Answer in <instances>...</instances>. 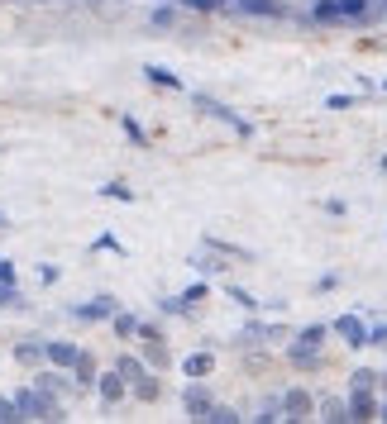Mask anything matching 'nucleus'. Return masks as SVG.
<instances>
[{"mask_svg": "<svg viewBox=\"0 0 387 424\" xmlns=\"http://www.w3.org/2000/svg\"><path fill=\"white\" fill-rule=\"evenodd\" d=\"M15 406H19V420H24V415H29V420H48V415H53V401H48V396H38V391H19Z\"/></svg>", "mask_w": 387, "mask_h": 424, "instance_id": "1", "label": "nucleus"}, {"mask_svg": "<svg viewBox=\"0 0 387 424\" xmlns=\"http://www.w3.org/2000/svg\"><path fill=\"white\" fill-rule=\"evenodd\" d=\"M335 334H339L349 348H363V344H368V329H363V319H358V314H344V319H335Z\"/></svg>", "mask_w": 387, "mask_h": 424, "instance_id": "2", "label": "nucleus"}, {"mask_svg": "<svg viewBox=\"0 0 387 424\" xmlns=\"http://www.w3.org/2000/svg\"><path fill=\"white\" fill-rule=\"evenodd\" d=\"M196 105H201V110H206V115H220V120H229V124L239 129V134H254V129L244 124L239 115H234V110H225V105H215V100H210V95H196Z\"/></svg>", "mask_w": 387, "mask_h": 424, "instance_id": "3", "label": "nucleus"}, {"mask_svg": "<svg viewBox=\"0 0 387 424\" xmlns=\"http://www.w3.org/2000/svg\"><path fill=\"white\" fill-rule=\"evenodd\" d=\"M110 314H115V300H110V296H100V300H91V305H81L77 319H110Z\"/></svg>", "mask_w": 387, "mask_h": 424, "instance_id": "4", "label": "nucleus"}, {"mask_svg": "<svg viewBox=\"0 0 387 424\" xmlns=\"http://www.w3.org/2000/svg\"><path fill=\"white\" fill-rule=\"evenodd\" d=\"M349 420H373V396H368V386H354V406H349Z\"/></svg>", "mask_w": 387, "mask_h": 424, "instance_id": "5", "label": "nucleus"}, {"mask_svg": "<svg viewBox=\"0 0 387 424\" xmlns=\"http://www.w3.org/2000/svg\"><path fill=\"white\" fill-rule=\"evenodd\" d=\"M120 396H125V377H120V372L100 377V401H120Z\"/></svg>", "mask_w": 387, "mask_h": 424, "instance_id": "6", "label": "nucleus"}, {"mask_svg": "<svg viewBox=\"0 0 387 424\" xmlns=\"http://www.w3.org/2000/svg\"><path fill=\"white\" fill-rule=\"evenodd\" d=\"M43 353H48L58 367H72V362H77V348H72V344H48Z\"/></svg>", "mask_w": 387, "mask_h": 424, "instance_id": "7", "label": "nucleus"}, {"mask_svg": "<svg viewBox=\"0 0 387 424\" xmlns=\"http://www.w3.org/2000/svg\"><path fill=\"white\" fill-rule=\"evenodd\" d=\"M144 72H148V81H153V86H172V91L182 86L177 72H167V67H144Z\"/></svg>", "mask_w": 387, "mask_h": 424, "instance_id": "8", "label": "nucleus"}, {"mask_svg": "<svg viewBox=\"0 0 387 424\" xmlns=\"http://www.w3.org/2000/svg\"><path fill=\"white\" fill-rule=\"evenodd\" d=\"M182 372H187V377H206V372H210V358H206V353H196V358L182 362Z\"/></svg>", "mask_w": 387, "mask_h": 424, "instance_id": "9", "label": "nucleus"}, {"mask_svg": "<svg viewBox=\"0 0 387 424\" xmlns=\"http://www.w3.org/2000/svg\"><path fill=\"white\" fill-rule=\"evenodd\" d=\"M0 305H10V310H24V296L15 291V282H0Z\"/></svg>", "mask_w": 387, "mask_h": 424, "instance_id": "10", "label": "nucleus"}, {"mask_svg": "<svg viewBox=\"0 0 387 424\" xmlns=\"http://www.w3.org/2000/svg\"><path fill=\"white\" fill-rule=\"evenodd\" d=\"M201 420H215V424H234L239 415H234V410H225V406H210L206 415H201Z\"/></svg>", "mask_w": 387, "mask_h": 424, "instance_id": "11", "label": "nucleus"}, {"mask_svg": "<svg viewBox=\"0 0 387 424\" xmlns=\"http://www.w3.org/2000/svg\"><path fill=\"white\" fill-rule=\"evenodd\" d=\"M100 196H110V201H134V191L125 181H110V186H100Z\"/></svg>", "mask_w": 387, "mask_h": 424, "instance_id": "12", "label": "nucleus"}, {"mask_svg": "<svg viewBox=\"0 0 387 424\" xmlns=\"http://www.w3.org/2000/svg\"><path fill=\"white\" fill-rule=\"evenodd\" d=\"M134 329H139V319H134V314H115V334H120V339H129Z\"/></svg>", "mask_w": 387, "mask_h": 424, "instance_id": "13", "label": "nucleus"}, {"mask_svg": "<svg viewBox=\"0 0 387 424\" xmlns=\"http://www.w3.org/2000/svg\"><path fill=\"white\" fill-rule=\"evenodd\" d=\"M120 377H125V381H139V377H144V367H139L134 358H125V362H120Z\"/></svg>", "mask_w": 387, "mask_h": 424, "instance_id": "14", "label": "nucleus"}, {"mask_svg": "<svg viewBox=\"0 0 387 424\" xmlns=\"http://www.w3.org/2000/svg\"><path fill=\"white\" fill-rule=\"evenodd\" d=\"M72 367H77V377H81V381H91V377H96V362H91V358H81V353H77V362H72Z\"/></svg>", "mask_w": 387, "mask_h": 424, "instance_id": "15", "label": "nucleus"}, {"mask_svg": "<svg viewBox=\"0 0 387 424\" xmlns=\"http://www.w3.org/2000/svg\"><path fill=\"white\" fill-rule=\"evenodd\" d=\"M363 10H368V0H339V15H363Z\"/></svg>", "mask_w": 387, "mask_h": 424, "instance_id": "16", "label": "nucleus"}, {"mask_svg": "<svg viewBox=\"0 0 387 424\" xmlns=\"http://www.w3.org/2000/svg\"><path fill=\"white\" fill-rule=\"evenodd\" d=\"M43 358V348L38 344H19V362H38Z\"/></svg>", "mask_w": 387, "mask_h": 424, "instance_id": "17", "label": "nucleus"}, {"mask_svg": "<svg viewBox=\"0 0 387 424\" xmlns=\"http://www.w3.org/2000/svg\"><path fill=\"white\" fill-rule=\"evenodd\" d=\"M316 15H321V19H339V5H335V0H321V5H316Z\"/></svg>", "mask_w": 387, "mask_h": 424, "instance_id": "18", "label": "nucleus"}, {"mask_svg": "<svg viewBox=\"0 0 387 424\" xmlns=\"http://www.w3.org/2000/svg\"><path fill=\"white\" fill-rule=\"evenodd\" d=\"M229 300H234V305H244V310H254V305H258V300L249 296V291H229Z\"/></svg>", "mask_w": 387, "mask_h": 424, "instance_id": "19", "label": "nucleus"}, {"mask_svg": "<svg viewBox=\"0 0 387 424\" xmlns=\"http://www.w3.org/2000/svg\"><path fill=\"white\" fill-rule=\"evenodd\" d=\"M125 134H129V139H134V143H139V148H144V143H148V139H144V129L134 124V120H125Z\"/></svg>", "mask_w": 387, "mask_h": 424, "instance_id": "20", "label": "nucleus"}, {"mask_svg": "<svg viewBox=\"0 0 387 424\" xmlns=\"http://www.w3.org/2000/svg\"><path fill=\"white\" fill-rule=\"evenodd\" d=\"M325 420H349V410H344V406H335V401H330V406H325Z\"/></svg>", "mask_w": 387, "mask_h": 424, "instance_id": "21", "label": "nucleus"}, {"mask_svg": "<svg viewBox=\"0 0 387 424\" xmlns=\"http://www.w3.org/2000/svg\"><path fill=\"white\" fill-rule=\"evenodd\" d=\"M0 420H19V406H15V401H0Z\"/></svg>", "mask_w": 387, "mask_h": 424, "instance_id": "22", "label": "nucleus"}, {"mask_svg": "<svg viewBox=\"0 0 387 424\" xmlns=\"http://www.w3.org/2000/svg\"><path fill=\"white\" fill-rule=\"evenodd\" d=\"M0 282H15V263L10 258H0Z\"/></svg>", "mask_w": 387, "mask_h": 424, "instance_id": "23", "label": "nucleus"}, {"mask_svg": "<svg viewBox=\"0 0 387 424\" xmlns=\"http://www.w3.org/2000/svg\"><path fill=\"white\" fill-rule=\"evenodd\" d=\"M368 344H387V324H378V329L368 334Z\"/></svg>", "mask_w": 387, "mask_h": 424, "instance_id": "24", "label": "nucleus"}, {"mask_svg": "<svg viewBox=\"0 0 387 424\" xmlns=\"http://www.w3.org/2000/svg\"><path fill=\"white\" fill-rule=\"evenodd\" d=\"M0 229H10V220H5V215H0Z\"/></svg>", "mask_w": 387, "mask_h": 424, "instance_id": "25", "label": "nucleus"}, {"mask_svg": "<svg viewBox=\"0 0 387 424\" xmlns=\"http://www.w3.org/2000/svg\"><path fill=\"white\" fill-rule=\"evenodd\" d=\"M383 420H387V406H383Z\"/></svg>", "mask_w": 387, "mask_h": 424, "instance_id": "26", "label": "nucleus"}]
</instances>
